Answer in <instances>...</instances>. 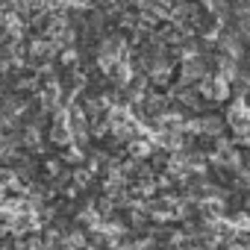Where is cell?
Returning a JSON list of instances; mask_svg holds the SVG:
<instances>
[{
	"label": "cell",
	"instance_id": "cell-1",
	"mask_svg": "<svg viewBox=\"0 0 250 250\" xmlns=\"http://www.w3.org/2000/svg\"><path fill=\"white\" fill-rule=\"evenodd\" d=\"M197 85H200V91L209 103H221V100L229 97V80H224L221 74H206Z\"/></svg>",
	"mask_w": 250,
	"mask_h": 250
}]
</instances>
